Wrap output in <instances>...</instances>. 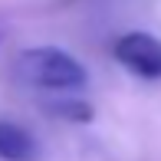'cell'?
<instances>
[{"instance_id":"obj_1","label":"cell","mask_w":161,"mask_h":161,"mask_svg":"<svg viewBox=\"0 0 161 161\" xmlns=\"http://www.w3.org/2000/svg\"><path fill=\"white\" fill-rule=\"evenodd\" d=\"M17 76L43 92H76L89 82L86 66L59 46H30L17 56Z\"/></svg>"},{"instance_id":"obj_2","label":"cell","mask_w":161,"mask_h":161,"mask_svg":"<svg viewBox=\"0 0 161 161\" xmlns=\"http://www.w3.org/2000/svg\"><path fill=\"white\" fill-rule=\"evenodd\" d=\"M112 56L138 79H161V40L145 30H128L115 40Z\"/></svg>"},{"instance_id":"obj_3","label":"cell","mask_w":161,"mask_h":161,"mask_svg":"<svg viewBox=\"0 0 161 161\" xmlns=\"http://www.w3.org/2000/svg\"><path fill=\"white\" fill-rule=\"evenodd\" d=\"M40 158V142L33 131H26L20 122L0 119V161H36Z\"/></svg>"},{"instance_id":"obj_4","label":"cell","mask_w":161,"mask_h":161,"mask_svg":"<svg viewBox=\"0 0 161 161\" xmlns=\"http://www.w3.org/2000/svg\"><path fill=\"white\" fill-rule=\"evenodd\" d=\"M46 112L56 115V119H63V122H72V125H86V122H92V115H96L86 99H49Z\"/></svg>"},{"instance_id":"obj_5","label":"cell","mask_w":161,"mask_h":161,"mask_svg":"<svg viewBox=\"0 0 161 161\" xmlns=\"http://www.w3.org/2000/svg\"><path fill=\"white\" fill-rule=\"evenodd\" d=\"M3 33H7V26H3V20H0V43H3Z\"/></svg>"}]
</instances>
